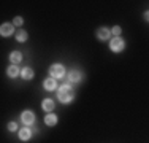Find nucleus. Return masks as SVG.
Instances as JSON below:
<instances>
[{
    "label": "nucleus",
    "instance_id": "obj_1",
    "mask_svg": "<svg viewBox=\"0 0 149 143\" xmlns=\"http://www.w3.org/2000/svg\"><path fill=\"white\" fill-rule=\"evenodd\" d=\"M57 97H59V100L62 103H70L74 99V92H73V89L70 88L68 84H63V86H60V88H59Z\"/></svg>",
    "mask_w": 149,
    "mask_h": 143
},
{
    "label": "nucleus",
    "instance_id": "obj_2",
    "mask_svg": "<svg viewBox=\"0 0 149 143\" xmlns=\"http://www.w3.org/2000/svg\"><path fill=\"white\" fill-rule=\"evenodd\" d=\"M109 48H111V51H114V53H120L124 48H125V41H124L122 38L116 37V38L111 40V43H109Z\"/></svg>",
    "mask_w": 149,
    "mask_h": 143
},
{
    "label": "nucleus",
    "instance_id": "obj_3",
    "mask_svg": "<svg viewBox=\"0 0 149 143\" xmlns=\"http://www.w3.org/2000/svg\"><path fill=\"white\" fill-rule=\"evenodd\" d=\"M49 73H51V78H62L63 73H65V69H63V65H60V64H54V65H51V69H49Z\"/></svg>",
    "mask_w": 149,
    "mask_h": 143
},
{
    "label": "nucleus",
    "instance_id": "obj_4",
    "mask_svg": "<svg viewBox=\"0 0 149 143\" xmlns=\"http://www.w3.org/2000/svg\"><path fill=\"white\" fill-rule=\"evenodd\" d=\"M21 119H22L24 124H27V126H30V124L35 123V114L30 111V110H26V111H22L21 114Z\"/></svg>",
    "mask_w": 149,
    "mask_h": 143
},
{
    "label": "nucleus",
    "instance_id": "obj_5",
    "mask_svg": "<svg viewBox=\"0 0 149 143\" xmlns=\"http://www.w3.org/2000/svg\"><path fill=\"white\" fill-rule=\"evenodd\" d=\"M97 37H98V40H108L109 37H111V30L109 29H106V27H102V29H98V32H97Z\"/></svg>",
    "mask_w": 149,
    "mask_h": 143
},
{
    "label": "nucleus",
    "instance_id": "obj_6",
    "mask_svg": "<svg viewBox=\"0 0 149 143\" xmlns=\"http://www.w3.org/2000/svg\"><path fill=\"white\" fill-rule=\"evenodd\" d=\"M0 34H2V37H10V35L13 34V26L8 22L2 24V27H0Z\"/></svg>",
    "mask_w": 149,
    "mask_h": 143
},
{
    "label": "nucleus",
    "instance_id": "obj_7",
    "mask_svg": "<svg viewBox=\"0 0 149 143\" xmlns=\"http://www.w3.org/2000/svg\"><path fill=\"white\" fill-rule=\"evenodd\" d=\"M21 76H22V80H32L33 78V70L30 67H26V69H22V72H21Z\"/></svg>",
    "mask_w": 149,
    "mask_h": 143
},
{
    "label": "nucleus",
    "instance_id": "obj_8",
    "mask_svg": "<svg viewBox=\"0 0 149 143\" xmlns=\"http://www.w3.org/2000/svg\"><path fill=\"white\" fill-rule=\"evenodd\" d=\"M10 60H11V62L16 65L17 62H21V60H22V53H19V51H13L11 54H10Z\"/></svg>",
    "mask_w": 149,
    "mask_h": 143
},
{
    "label": "nucleus",
    "instance_id": "obj_9",
    "mask_svg": "<svg viewBox=\"0 0 149 143\" xmlns=\"http://www.w3.org/2000/svg\"><path fill=\"white\" fill-rule=\"evenodd\" d=\"M30 135H32V132H30L29 127H22L19 130V138H21V140H29Z\"/></svg>",
    "mask_w": 149,
    "mask_h": 143
},
{
    "label": "nucleus",
    "instance_id": "obj_10",
    "mask_svg": "<svg viewBox=\"0 0 149 143\" xmlns=\"http://www.w3.org/2000/svg\"><path fill=\"white\" fill-rule=\"evenodd\" d=\"M43 88L48 89V91H52V89H56V80H54V78H48V80H45Z\"/></svg>",
    "mask_w": 149,
    "mask_h": 143
},
{
    "label": "nucleus",
    "instance_id": "obj_11",
    "mask_svg": "<svg viewBox=\"0 0 149 143\" xmlns=\"http://www.w3.org/2000/svg\"><path fill=\"white\" fill-rule=\"evenodd\" d=\"M68 80L72 81V83H78V81L81 80V73H79V72H76V70H72L68 73Z\"/></svg>",
    "mask_w": 149,
    "mask_h": 143
},
{
    "label": "nucleus",
    "instance_id": "obj_12",
    "mask_svg": "<svg viewBox=\"0 0 149 143\" xmlns=\"http://www.w3.org/2000/svg\"><path fill=\"white\" fill-rule=\"evenodd\" d=\"M41 107H43L45 111H51V110L54 108V102H52L51 99H45L43 103H41Z\"/></svg>",
    "mask_w": 149,
    "mask_h": 143
},
{
    "label": "nucleus",
    "instance_id": "obj_13",
    "mask_svg": "<svg viewBox=\"0 0 149 143\" xmlns=\"http://www.w3.org/2000/svg\"><path fill=\"white\" fill-rule=\"evenodd\" d=\"M6 73H8L10 78H16L17 75H21V72H19V69H17L16 65H11V67L8 69V72H6Z\"/></svg>",
    "mask_w": 149,
    "mask_h": 143
},
{
    "label": "nucleus",
    "instance_id": "obj_14",
    "mask_svg": "<svg viewBox=\"0 0 149 143\" xmlns=\"http://www.w3.org/2000/svg\"><path fill=\"white\" fill-rule=\"evenodd\" d=\"M45 123L48 124V126H56V123H57V116H56V114H48V116L45 118Z\"/></svg>",
    "mask_w": 149,
    "mask_h": 143
},
{
    "label": "nucleus",
    "instance_id": "obj_15",
    "mask_svg": "<svg viewBox=\"0 0 149 143\" xmlns=\"http://www.w3.org/2000/svg\"><path fill=\"white\" fill-rule=\"evenodd\" d=\"M16 40H17V41H21V43H22V41H26V40H27V32L19 30V32L16 34Z\"/></svg>",
    "mask_w": 149,
    "mask_h": 143
},
{
    "label": "nucleus",
    "instance_id": "obj_16",
    "mask_svg": "<svg viewBox=\"0 0 149 143\" xmlns=\"http://www.w3.org/2000/svg\"><path fill=\"white\" fill-rule=\"evenodd\" d=\"M22 18H15V21H13V24H15V26H22Z\"/></svg>",
    "mask_w": 149,
    "mask_h": 143
},
{
    "label": "nucleus",
    "instance_id": "obj_17",
    "mask_svg": "<svg viewBox=\"0 0 149 143\" xmlns=\"http://www.w3.org/2000/svg\"><path fill=\"white\" fill-rule=\"evenodd\" d=\"M111 32H113V34L116 35V37H118V35L120 34V27H119V26H114V27L111 29Z\"/></svg>",
    "mask_w": 149,
    "mask_h": 143
},
{
    "label": "nucleus",
    "instance_id": "obj_18",
    "mask_svg": "<svg viewBox=\"0 0 149 143\" xmlns=\"http://www.w3.org/2000/svg\"><path fill=\"white\" fill-rule=\"evenodd\" d=\"M16 129H17V126H16V123H10V124H8V130H10V132L16 130Z\"/></svg>",
    "mask_w": 149,
    "mask_h": 143
},
{
    "label": "nucleus",
    "instance_id": "obj_19",
    "mask_svg": "<svg viewBox=\"0 0 149 143\" xmlns=\"http://www.w3.org/2000/svg\"><path fill=\"white\" fill-rule=\"evenodd\" d=\"M144 19H146V21H149V11H146V13H144Z\"/></svg>",
    "mask_w": 149,
    "mask_h": 143
}]
</instances>
